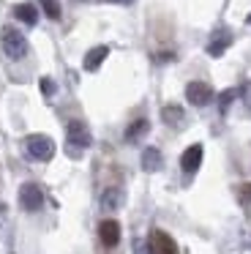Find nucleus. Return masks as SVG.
<instances>
[{
  "mask_svg": "<svg viewBox=\"0 0 251 254\" xmlns=\"http://www.w3.org/2000/svg\"><path fill=\"white\" fill-rule=\"evenodd\" d=\"M120 205H123V191H120L118 186L104 189V194H101V208H104V210H118Z\"/></svg>",
  "mask_w": 251,
  "mask_h": 254,
  "instance_id": "nucleus-10",
  "label": "nucleus"
},
{
  "mask_svg": "<svg viewBox=\"0 0 251 254\" xmlns=\"http://www.w3.org/2000/svg\"><path fill=\"white\" fill-rule=\"evenodd\" d=\"M136 254H147V249H145V246H139V243H136Z\"/></svg>",
  "mask_w": 251,
  "mask_h": 254,
  "instance_id": "nucleus-21",
  "label": "nucleus"
},
{
  "mask_svg": "<svg viewBox=\"0 0 251 254\" xmlns=\"http://www.w3.org/2000/svg\"><path fill=\"white\" fill-rule=\"evenodd\" d=\"M19 205H22V210H27V213L41 210L44 208V191L36 186V183H25V186L19 189Z\"/></svg>",
  "mask_w": 251,
  "mask_h": 254,
  "instance_id": "nucleus-4",
  "label": "nucleus"
},
{
  "mask_svg": "<svg viewBox=\"0 0 251 254\" xmlns=\"http://www.w3.org/2000/svg\"><path fill=\"white\" fill-rule=\"evenodd\" d=\"M0 44H3V52L11 58V61H22V58L27 55V39L16 28H3Z\"/></svg>",
  "mask_w": 251,
  "mask_h": 254,
  "instance_id": "nucleus-1",
  "label": "nucleus"
},
{
  "mask_svg": "<svg viewBox=\"0 0 251 254\" xmlns=\"http://www.w3.org/2000/svg\"><path fill=\"white\" fill-rule=\"evenodd\" d=\"M107 55H109V47H104V44L101 47H93V50L85 55V71H96V68L104 63V58H107Z\"/></svg>",
  "mask_w": 251,
  "mask_h": 254,
  "instance_id": "nucleus-12",
  "label": "nucleus"
},
{
  "mask_svg": "<svg viewBox=\"0 0 251 254\" xmlns=\"http://www.w3.org/2000/svg\"><path fill=\"white\" fill-rule=\"evenodd\" d=\"M243 199H251V186H243Z\"/></svg>",
  "mask_w": 251,
  "mask_h": 254,
  "instance_id": "nucleus-20",
  "label": "nucleus"
},
{
  "mask_svg": "<svg viewBox=\"0 0 251 254\" xmlns=\"http://www.w3.org/2000/svg\"><path fill=\"white\" fill-rule=\"evenodd\" d=\"M65 137H68V145L76 148V150L90 148V142H93L90 128H87V123H82V121H71L68 128H65Z\"/></svg>",
  "mask_w": 251,
  "mask_h": 254,
  "instance_id": "nucleus-3",
  "label": "nucleus"
},
{
  "mask_svg": "<svg viewBox=\"0 0 251 254\" xmlns=\"http://www.w3.org/2000/svg\"><path fill=\"white\" fill-rule=\"evenodd\" d=\"M150 252L153 254H180L178 243L172 241V235H167L164 230H153L150 235Z\"/></svg>",
  "mask_w": 251,
  "mask_h": 254,
  "instance_id": "nucleus-6",
  "label": "nucleus"
},
{
  "mask_svg": "<svg viewBox=\"0 0 251 254\" xmlns=\"http://www.w3.org/2000/svg\"><path fill=\"white\" fill-rule=\"evenodd\" d=\"M147 131H150V123H147L145 118H139V121H134L128 128H126V139H128V142H139Z\"/></svg>",
  "mask_w": 251,
  "mask_h": 254,
  "instance_id": "nucleus-13",
  "label": "nucleus"
},
{
  "mask_svg": "<svg viewBox=\"0 0 251 254\" xmlns=\"http://www.w3.org/2000/svg\"><path fill=\"white\" fill-rule=\"evenodd\" d=\"M44 6V14H47L49 19H60V3L58 0H41Z\"/></svg>",
  "mask_w": 251,
  "mask_h": 254,
  "instance_id": "nucleus-16",
  "label": "nucleus"
},
{
  "mask_svg": "<svg viewBox=\"0 0 251 254\" xmlns=\"http://www.w3.org/2000/svg\"><path fill=\"white\" fill-rule=\"evenodd\" d=\"M98 238H101V243L104 246H118V241H120V224L115 219H107V221H101L98 224Z\"/></svg>",
  "mask_w": 251,
  "mask_h": 254,
  "instance_id": "nucleus-7",
  "label": "nucleus"
},
{
  "mask_svg": "<svg viewBox=\"0 0 251 254\" xmlns=\"http://www.w3.org/2000/svg\"><path fill=\"white\" fill-rule=\"evenodd\" d=\"M186 99L194 107H205L213 101V88L207 82H188L186 85Z\"/></svg>",
  "mask_w": 251,
  "mask_h": 254,
  "instance_id": "nucleus-5",
  "label": "nucleus"
},
{
  "mask_svg": "<svg viewBox=\"0 0 251 254\" xmlns=\"http://www.w3.org/2000/svg\"><path fill=\"white\" fill-rule=\"evenodd\" d=\"M25 150L36 161H49L55 156V142H52V137H47V134H30V137L25 139Z\"/></svg>",
  "mask_w": 251,
  "mask_h": 254,
  "instance_id": "nucleus-2",
  "label": "nucleus"
},
{
  "mask_svg": "<svg viewBox=\"0 0 251 254\" xmlns=\"http://www.w3.org/2000/svg\"><path fill=\"white\" fill-rule=\"evenodd\" d=\"M202 145H191L188 150H186L183 156H180V167H183V172H196L202 164Z\"/></svg>",
  "mask_w": 251,
  "mask_h": 254,
  "instance_id": "nucleus-8",
  "label": "nucleus"
},
{
  "mask_svg": "<svg viewBox=\"0 0 251 254\" xmlns=\"http://www.w3.org/2000/svg\"><path fill=\"white\" fill-rule=\"evenodd\" d=\"M232 44V36H229V30H218L216 36L210 39V44H207V52H210L213 58H218V55H224V50Z\"/></svg>",
  "mask_w": 251,
  "mask_h": 254,
  "instance_id": "nucleus-9",
  "label": "nucleus"
},
{
  "mask_svg": "<svg viewBox=\"0 0 251 254\" xmlns=\"http://www.w3.org/2000/svg\"><path fill=\"white\" fill-rule=\"evenodd\" d=\"M14 14H16V19L25 22V25H36L38 22V11H36L33 3H19V6L14 8Z\"/></svg>",
  "mask_w": 251,
  "mask_h": 254,
  "instance_id": "nucleus-14",
  "label": "nucleus"
},
{
  "mask_svg": "<svg viewBox=\"0 0 251 254\" xmlns=\"http://www.w3.org/2000/svg\"><path fill=\"white\" fill-rule=\"evenodd\" d=\"M249 25H251V17H249Z\"/></svg>",
  "mask_w": 251,
  "mask_h": 254,
  "instance_id": "nucleus-23",
  "label": "nucleus"
},
{
  "mask_svg": "<svg viewBox=\"0 0 251 254\" xmlns=\"http://www.w3.org/2000/svg\"><path fill=\"white\" fill-rule=\"evenodd\" d=\"M235 93H238V90H224V93H221V110H227V107L232 104Z\"/></svg>",
  "mask_w": 251,
  "mask_h": 254,
  "instance_id": "nucleus-18",
  "label": "nucleus"
},
{
  "mask_svg": "<svg viewBox=\"0 0 251 254\" xmlns=\"http://www.w3.org/2000/svg\"><path fill=\"white\" fill-rule=\"evenodd\" d=\"M41 93H44V96H52V93H55V82H52L49 77L41 79Z\"/></svg>",
  "mask_w": 251,
  "mask_h": 254,
  "instance_id": "nucleus-17",
  "label": "nucleus"
},
{
  "mask_svg": "<svg viewBox=\"0 0 251 254\" xmlns=\"http://www.w3.org/2000/svg\"><path fill=\"white\" fill-rule=\"evenodd\" d=\"M161 164H164V156H161V150H158V148H145V150H142V167H145L147 172L161 170Z\"/></svg>",
  "mask_w": 251,
  "mask_h": 254,
  "instance_id": "nucleus-11",
  "label": "nucleus"
},
{
  "mask_svg": "<svg viewBox=\"0 0 251 254\" xmlns=\"http://www.w3.org/2000/svg\"><path fill=\"white\" fill-rule=\"evenodd\" d=\"M161 118H164V123H169V126H180V123L186 121V112L180 110V107H164Z\"/></svg>",
  "mask_w": 251,
  "mask_h": 254,
  "instance_id": "nucleus-15",
  "label": "nucleus"
},
{
  "mask_svg": "<svg viewBox=\"0 0 251 254\" xmlns=\"http://www.w3.org/2000/svg\"><path fill=\"white\" fill-rule=\"evenodd\" d=\"M243 101H246V107H249V110H251V82H249V85H246V88H243Z\"/></svg>",
  "mask_w": 251,
  "mask_h": 254,
  "instance_id": "nucleus-19",
  "label": "nucleus"
},
{
  "mask_svg": "<svg viewBox=\"0 0 251 254\" xmlns=\"http://www.w3.org/2000/svg\"><path fill=\"white\" fill-rule=\"evenodd\" d=\"M115 3H128V0H115Z\"/></svg>",
  "mask_w": 251,
  "mask_h": 254,
  "instance_id": "nucleus-22",
  "label": "nucleus"
}]
</instances>
